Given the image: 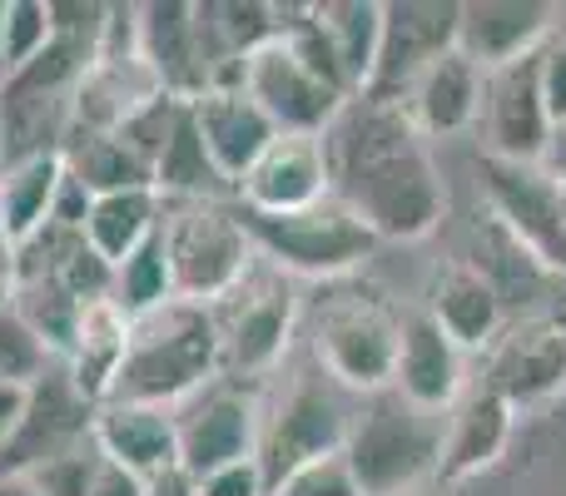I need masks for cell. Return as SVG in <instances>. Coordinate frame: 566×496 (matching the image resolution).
Segmentation results:
<instances>
[{"instance_id":"1","label":"cell","mask_w":566,"mask_h":496,"mask_svg":"<svg viewBox=\"0 0 566 496\" xmlns=\"http://www.w3.org/2000/svg\"><path fill=\"white\" fill-rule=\"evenodd\" d=\"M333 194L368 224L378 244H418L448 219V179L432 145L412 129L402 105L353 95L323 129Z\"/></svg>"},{"instance_id":"2","label":"cell","mask_w":566,"mask_h":496,"mask_svg":"<svg viewBox=\"0 0 566 496\" xmlns=\"http://www.w3.org/2000/svg\"><path fill=\"white\" fill-rule=\"evenodd\" d=\"M244 95L274 119L279 135H323L353 99L328 40L318 35L308 6L283 10V30L239 65Z\"/></svg>"},{"instance_id":"3","label":"cell","mask_w":566,"mask_h":496,"mask_svg":"<svg viewBox=\"0 0 566 496\" xmlns=\"http://www.w3.org/2000/svg\"><path fill=\"white\" fill-rule=\"evenodd\" d=\"M219 378V333L199 303H165L129 323V348L115 372L109 402L135 408H185Z\"/></svg>"},{"instance_id":"4","label":"cell","mask_w":566,"mask_h":496,"mask_svg":"<svg viewBox=\"0 0 566 496\" xmlns=\"http://www.w3.org/2000/svg\"><path fill=\"white\" fill-rule=\"evenodd\" d=\"M159 239L179 303L214 308L259 268L254 234L234 199H159Z\"/></svg>"},{"instance_id":"5","label":"cell","mask_w":566,"mask_h":496,"mask_svg":"<svg viewBox=\"0 0 566 496\" xmlns=\"http://www.w3.org/2000/svg\"><path fill=\"white\" fill-rule=\"evenodd\" d=\"M328 288L333 293H323L308 323L313 362L323 368L328 382L358 392V398L392 392V372H398V348H402V313L382 293L343 288V283H328Z\"/></svg>"},{"instance_id":"6","label":"cell","mask_w":566,"mask_h":496,"mask_svg":"<svg viewBox=\"0 0 566 496\" xmlns=\"http://www.w3.org/2000/svg\"><path fill=\"white\" fill-rule=\"evenodd\" d=\"M442 418L408 408L398 392H378L348 418L343 457L363 496H412L422 482L438 477Z\"/></svg>"},{"instance_id":"7","label":"cell","mask_w":566,"mask_h":496,"mask_svg":"<svg viewBox=\"0 0 566 496\" xmlns=\"http://www.w3.org/2000/svg\"><path fill=\"white\" fill-rule=\"evenodd\" d=\"M249 234H254L259 258H269L283 278H313V283H343L378 253V239L368 234L358 214L328 194L323 204L303 209V214L259 219L244 214Z\"/></svg>"},{"instance_id":"8","label":"cell","mask_w":566,"mask_h":496,"mask_svg":"<svg viewBox=\"0 0 566 496\" xmlns=\"http://www.w3.org/2000/svg\"><path fill=\"white\" fill-rule=\"evenodd\" d=\"M219 333V378L259 382L289 358L293 328H298V293L283 273L254 268L229 298L209 308Z\"/></svg>"},{"instance_id":"9","label":"cell","mask_w":566,"mask_h":496,"mask_svg":"<svg viewBox=\"0 0 566 496\" xmlns=\"http://www.w3.org/2000/svg\"><path fill=\"white\" fill-rule=\"evenodd\" d=\"M488 214L537 258L542 273L566 278V175L547 165H497L482 159Z\"/></svg>"},{"instance_id":"10","label":"cell","mask_w":566,"mask_h":496,"mask_svg":"<svg viewBox=\"0 0 566 496\" xmlns=\"http://www.w3.org/2000/svg\"><path fill=\"white\" fill-rule=\"evenodd\" d=\"M95 412L99 408L75 388L65 362H50L25 388L20 418H15V428H10L6 447H0V477H25L40 462L85 447V442L95 437Z\"/></svg>"},{"instance_id":"11","label":"cell","mask_w":566,"mask_h":496,"mask_svg":"<svg viewBox=\"0 0 566 496\" xmlns=\"http://www.w3.org/2000/svg\"><path fill=\"white\" fill-rule=\"evenodd\" d=\"M259 428H264V402L244 382L214 378L205 392L175 408V432H179V462L195 477L224 472L234 462L259 457Z\"/></svg>"},{"instance_id":"12","label":"cell","mask_w":566,"mask_h":496,"mask_svg":"<svg viewBox=\"0 0 566 496\" xmlns=\"http://www.w3.org/2000/svg\"><path fill=\"white\" fill-rule=\"evenodd\" d=\"M458 50V0H392L382 6L378 65L363 95L382 105H402L418 75Z\"/></svg>"},{"instance_id":"13","label":"cell","mask_w":566,"mask_h":496,"mask_svg":"<svg viewBox=\"0 0 566 496\" xmlns=\"http://www.w3.org/2000/svg\"><path fill=\"white\" fill-rule=\"evenodd\" d=\"M482 388L507 398L512 408H542L566 392V328L552 313L512 318L482 352Z\"/></svg>"},{"instance_id":"14","label":"cell","mask_w":566,"mask_h":496,"mask_svg":"<svg viewBox=\"0 0 566 496\" xmlns=\"http://www.w3.org/2000/svg\"><path fill=\"white\" fill-rule=\"evenodd\" d=\"M478 129H482V149H488L482 159H497V165H542L547 159L557 129H552L537 89V55L488 70Z\"/></svg>"},{"instance_id":"15","label":"cell","mask_w":566,"mask_h":496,"mask_svg":"<svg viewBox=\"0 0 566 496\" xmlns=\"http://www.w3.org/2000/svg\"><path fill=\"white\" fill-rule=\"evenodd\" d=\"M343 432H348V412L338 408L323 382L298 378L289 392L264 412V428H259V467L264 482L274 487L293 467L323 457V452H343Z\"/></svg>"},{"instance_id":"16","label":"cell","mask_w":566,"mask_h":496,"mask_svg":"<svg viewBox=\"0 0 566 496\" xmlns=\"http://www.w3.org/2000/svg\"><path fill=\"white\" fill-rule=\"evenodd\" d=\"M328 194H333V175H328L323 135H279L254 159V169L234 184L239 209L259 219L303 214V209L323 204Z\"/></svg>"},{"instance_id":"17","label":"cell","mask_w":566,"mask_h":496,"mask_svg":"<svg viewBox=\"0 0 566 496\" xmlns=\"http://www.w3.org/2000/svg\"><path fill=\"white\" fill-rule=\"evenodd\" d=\"M512 437H517V408L497 398L492 388H468L462 402L442 418V452H438V487L462 492L478 477H488L502 457H507Z\"/></svg>"},{"instance_id":"18","label":"cell","mask_w":566,"mask_h":496,"mask_svg":"<svg viewBox=\"0 0 566 496\" xmlns=\"http://www.w3.org/2000/svg\"><path fill=\"white\" fill-rule=\"evenodd\" d=\"M139 60L155 75V85L185 105L214 85V55L199 30V10L185 0L139 6Z\"/></svg>"},{"instance_id":"19","label":"cell","mask_w":566,"mask_h":496,"mask_svg":"<svg viewBox=\"0 0 566 496\" xmlns=\"http://www.w3.org/2000/svg\"><path fill=\"white\" fill-rule=\"evenodd\" d=\"M562 6L542 0H458V50L488 75L527 60L557 35Z\"/></svg>"},{"instance_id":"20","label":"cell","mask_w":566,"mask_h":496,"mask_svg":"<svg viewBox=\"0 0 566 496\" xmlns=\"http://www.w3.org/2000/svg\"><path fill=\"white\" fill-rule=\"evenodd\" d=\"M392 392L428 418H448L468 392V352L438 328L422 308L402 313V348Z\"/></svg>"},{"instance_id":"21","label":"cell","mask_w":566,"mask_h":496,"mask_svg":"<svg viewBox=\"0 0 566 496\" xmlns=\"http://www.w3.org/2000/svg\"><path fill=\"white\" fill-rule=\"evenodd\" d=\"M189 115L199 125V139H205L214 169L224 175V184L234 189L239 179L254 169V159L264 155L279 139L274 119L244 95V85H214L199 99H189Z\"/></svg>"},{"instance_id":"22","label":"cell","mask_w":566,"mask_h":496,"mask_svg":"<svg viewBox=\"0 0 566 496\" xmlns=\"http://www.w3.org/2000/svg\"><path fill=\"white\" fill-rule=\"evenodd\" d=\"M422 313L458 342L462 352H488L497 342V333L507 328V303L492 288V278L482 268H472L468 258H452L432 273Z\"/></svg>"},{"instance_id":"23","label":"cell","mask_w":566,"mask_h":496,"mask_svg":"<svg viewBox=\"0 0 566 496\" xmlns=\"http://www.w3.org/2000/svg\"><path fill=\"white\" fill-rule=\"evenodd\" d=\"M482 80L488 75H482L462 50H448V55L432 60L418 75V85L402 99V115L412 119V129H418L428 145L432 139H458V135H468V129H478Z\"/></svg>"},{"instance_id":"24","label":"cell","mask_w":566,"mask_h":496,"mask_svg":"<svg viewBox=\"0 0 566 496\" xmlns=\"http://www.w3.org/2000/svg\"><path fill=\"white\" fill-rule=\"evenodd\" d=\"M95 447L105 462L135 472L139 482L155 477L159 467L179 462V432L175 412L165 408H135V402H105L95 412Z\"/></svg>"},{"instance_id":"25","label":"cell","mask_w":566,"mask_h":496,"mask_svg":"<svg viewBox=\"0 0 566 496\" xmlns=\"http://www.w3.org/2000/svg\"><path fill=\"white\" fill-rule=\"evenodd\" d=\"M129 348V318L115 308V298H99L80 308L75 323V342L65 352V372L75 378V388L85 392L95 408L109 402V388H115V372L125 362Z\"/></svg>"},{"instance_id":"26","label":"cell","mask_w":566,"mask_h":496,"mask_svg":"<svg viewBox=\"0 0 566 496\" xmlns=\"http://www.w3.org/2000/svg\"><path fill=\"white\" fill-rule=\"evenodd\" d=\"M60 184H65V159L60 155H40L0 169V229H6L10 253L25 249L55 219Z\"/></svg>"},{"instance_id":"27","label":"cell","mask_w":566,"mask_h":496,"mask_svg":"<svg viewBox=\"0 0 566 496\" xmlns=\"http://www.w3.org/2000/svg\"><path fill=\"white\" fill-rule=\"evenodd\" d=\"M60 159H65V175L75 179L90 199L125 194V189H155V169L119 135H105V129H70Z\"/></svg>"},{"instance_id":"28","label":"cell","mask_w":566,"mask_h":496,"mask_svg":"<svg viewBox=\"0 0 566 496\" xmlns=\"http://www.w3.org/2000/svg\"><path fill=\"white\" fill-rule=\"evenodd\" d=\"M308 15H313V25H318V35L328 40L348 89L363 95L373 80V65H378L382 6L378 0H323V6H308Z\"/></svg>"},{"instance_id":"29","label":"cell","mask_w":566,"mask_h":496,"mask_svg":"<svg viewBox=\"0 0 566 496\" xmlns=\"http://www.w3.org/2000/svg\"><path fill=\"white\" fill-rule=\"evenodd\" d=\"M155 194L165 199V204H175V199H224V194H234V189L224 184V175L214 169V159H209L189 105H179L175 129H169L165 149H159V159H155Z\"/></svg>"},{"instance_id":"30","label":"cell","mask_w":566,"mask_h":496,"mask_svg":"<svg viewBox=\"0 0 566 496\" xmlns=\"http://www.w3.org/2000/svg\"><path fill=\"white\" fill-rule=\"evenodd\" d=\"M155 229H159V194L155 189H125V194L90 199V214H85V229H80V234H85V244L115 268V263H125Z\"/></svg>"},{"instance_id":"31","label":"cell","mask_w":566,"mask_h":496,"mask_svg":"<svg viewBox=\"0 0 566 496\" xmlns=\"http://www.w3.org/2000/svg\"><path fill=\"white\" fill-rule=\"evenodd\" d=\"M109 298H115V308L125 313L129 323L145 318V313H155V308H165V303H175V283H169V253H165V239H159V229L135 253H129L125 263H115V288H109Z\"/></svg>"},{"instance_id":"32","label":"cell","mask_w":566,"mask_h":496,"mask_svg":"<svg viewBox=\"0 0 566 496\" xmlns=\"http://www.w3.org/2000/svg\"><path fill=\"white\" fill-rule=\"evenodd\" d=\"M55 35L50 0H6V80L40 55Z\"/></svg>"},{"instance_id":"33","label":"cell","mask_w":566,"mask_h":496,"mask_svg":"<svg viewBox=\"0 0 566 496\" xmlns=\"http://www.w3.org/2000/svg\"><path fill=\"white\" fill-rule=\"evenodd\" d=\"M99 462L105 457H99L95 437H90L85 447L65 452V457H50V462H40L35 472H25V487L35 496H90Z\"/></svg>"},{"instance_id":"34","label":"cell","mask_w":566,"mask_h":496,"mask_svg":"<svg viewBox=\"0 0 566 496\" xmlns=\"http://www.w3.org/2000/svg\"><path fill=\"white\" fill-rule=\"evenodd\" d=\"M50 362L55 358H50V352L40 348L35 333L20 323V313L15 308L0 313V382H10V388H30Z\"/></svg>"},{"instance_id":"35","label":"cell","mask_w":566,"mask_h":496,"mask_svg":"<svg viewBox=\"0 0 566 496\" xmlns=\"http://www.w3.org/2000/svg\"><path fill=\"white\" fill-rule=\"evenodd\" d=\"M269 496H363V487L343 452H323V457L303 462V467H293L283 482H274Z\"/></svg>"},{"instance_id":"36","label":"cell","mask_w":566,"mask_h":496,"mask_svg":"<svg viewBox=\"0 0 566 496\" xmlns=\"http://www.w3.org/2000/svg\"><path fill=\"white\" fill-rule=\"evenodd\" d=\"M537 89H542L552 129H566V40L562 35H552L537 50Z\"/></svg>"},{"instance_id":"37","label":"cell","mask_w":566,"mask_h":496,"mask_svg":"<svg viewBox=\"0 0 566 496\" xmlns=\"http://www.w3.org/2000/svg\"><path fill=\"white\" fill-rule=\"evenodd\" d=\"M199 496H269L264 467L254 457V462H234L224 472H209V477H199Z\"/></svg>"},{"instance_id":"38","label":"cell","mask_w":566,"mask_h":496,"mask_svg":"<svg viewBox=\"0 0 566 496\" xmlns=\"http://www.w3.org/2000/svg\"><path fill=\"white\" fill-rule=\"evenodd\" d=\"M145 496H199V477L185 462H169L155 477H145Z\"/></svg>"},{"instance_id":"39","label":"cell","mask_w":566,"mask_h":496,"mask_svg":"<svg viewBox=\"0 0 566 496\" xmlns=\"http://www.w3.org/2000/svg\"><path fill=\"white\" fill-rule=\"evenodd\" d=\"M90 496H145V482H139L135 472L115 467V462H99L95 487H90Z\"/></svg>"},{"instance_id":"40","label":"cell","mask_w":566,"mask_h":496,"mask_svg":"<svg viewBox=\"0 0 566 496\" xmlns=\"http://www.w3.org/2000/svg\"><path fill=\"white\" fill-rule=\"evenodd\" d=\"M20 402H25V388H10V382H0V447H6L10 428H15V418H20Z\"/></svg>"},{"instance_id":"41","label":"cell","mask_w":566,"mask_h":496,"mask_svg":"<svg viewBox=\"0 0 566 496\" xmlns=\"http://www.w3.org/2000/svg\"><path fill=\"white\" fill-rule=\"evenodd\" d=\"M10 303H15V263L0 253V313H6Z\"/></svg>"},{"instance_id":"42","label":"cell","mask_w":566,"mask_h":496,"mask_svg":"<svg viewBox=\"0 0 566 496\" xmlns=\"http://www.w3.org/2000/svg\"><path fill=\"white\" fill-rule=\"evenodd\" d=\"M0 496H35L25 487V477H0Z\"/></svg>"},{"instance_id":"43","label":"cell","mask_w":566,"mask_h":496,"mask_svg":"<svg viewBox=\"0 0 566 496\" xmlns=\"http://www.w3.org/2000/svg\"><path fill=\"white\" fill-rule=\"evenodd\" d=\"M0 85H6V0H0Z\"/></svg>"},{"instance_id":"44","label":"cell","mask_w":566,"mask_h":496,"mask_svg":"<svg viewBox=\"0 0 566 496\" xmlns=\"http://www.w3.org/2000/svg\"><path fill=\"white\" fill-rule=\"evenodd\" d=\"M557 35L566 40V10H562V20H557Z\"/></svg>"},{"instance_id":"45","label":"cell","mask_w":566,"mask_h":496,"mask_svg":"<svg viewBox=\"0 0 566 496\" xmlns=\"http://www.w3.org/2000/svg\"><path fill=\"white\" fill-rule=\"evenodd\" d=\"M0 253H6V258H10V244H6V229H0Z\"/></svg>"},{"instance_id":"46","label":"cell","mask_w":566,"mask_h":496,"mask_svg":"<svg viewBox=\"0 0 566 496\" xmlns=\"http://www.w3.org/2000/svg\"><path fill=\"white\" fill-rule=\"evenodd\" d=\"M448 496H468V492H448Z\"/></svg>"}]
</instances>
